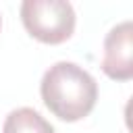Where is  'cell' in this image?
Returning <instances> with one entry per match:
<instances>
[{
  "label": "cell",
  "mask_w": 133,
  "mask_h": 133,
  "mask_svg": "<svg viewBox=\"0 0 133 133\" xmlns=\"http://www.w3.org/2000/svg\"><path fill=\"white\" fill-rule=\"evenodd\" d=\"M39 91L48 110L66 123L87 116L98 100L96 79L83 66L69 60L54 62L44 73Z\"/></svg>",
  "instance_id": "1"
},
{
  "label": "cell",
  "mask_w": 133,
  "mask_h": 133,
  "mask_svg": "<svg viewBox=\"0 0 133 133\" xmlns=\"http://www.w3.org/2000/svg\"><path fill=\"white\" fill-rule=\"evenodd\" d=\"M21 21L44 44H62L75 31V10L66 0H25L21 4Z\"/></svg>",
  "instance_id": "2"
},
{
  "label": "cell",
  "mask_w": 133,
  "mask_h": 133,
  "mask_svg": "<svg viewBox=\"0 0 133 133\" xmlns=\"http://www.w3.org/2000/svg\"><path fill=\"white\" fill-rule=\"evenodd\" d=\"M133 23L123 21L114 25L104 37L102 71L116 81H129L133 77Z\"/></svg>",
  "instance_id": "3"
},
{
  "label": "cell",
  "mask_w": 133,
  "mask_h": 133,
  "mask_svg": "<svg viewBox=\"0 0 133 133\" xmlns=\"http://www.w3.org/2000/svg\"><path fill=\"white\" fill-rule=\"evenodd\" d=\"M2 133H54V127L37 110L23 106L6 116Z\"/></svg>",
  "instance_id": "4"
},
{
  "label": "cell",
  "mask_w": 133,
  "mask_h": 133,
  "mask_svg": "<svg viewBox=\"0 0 133 133\" xmlns=\"http://www.w3.org/2000/svg\"><path fill=\"white\" fill-rule=\"evenodd\" d=\"M0 23H2V21H0Z\"/></svg>",
  "instance_id": "5"
}]
</instances>
